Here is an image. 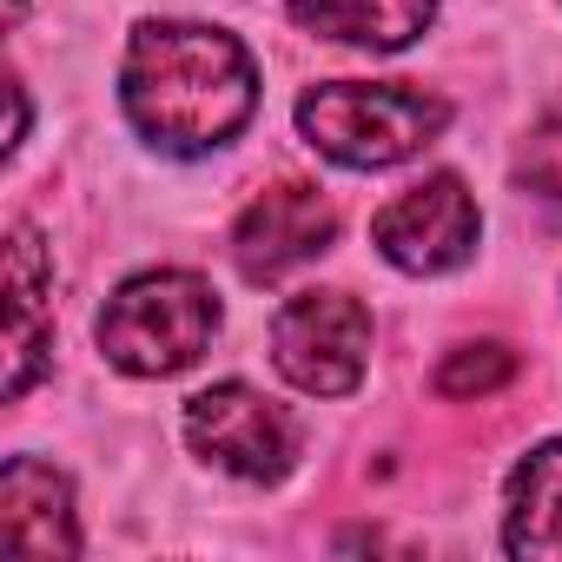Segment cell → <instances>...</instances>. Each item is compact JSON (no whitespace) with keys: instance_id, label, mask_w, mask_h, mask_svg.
<instances>
[{"instance_id":"cell-1","label":"cell","mask_w":562,"mask_h":562,"mask_svg":"<svg viewBox=\"0 0 562 562\" xmlns=\"http://www.w3.org/2000/svg\"><path fill=\"white\" fill-rule=\"evenodd\" d=\"M120 106L146 146L199 159L245 133L258 106V67L225 27L139 21L120 60Z\"/></svg>"},{"instance_id":"cell-2","label":"cell","mask_w":562,"mask_h":562,"mask_svg":"<svg viewBox=\"0 0 562 562\" xmlns=\"http://www.w3.org/2000/svg\"><path fill=\"white\" fill-rule=\"evenodd\" d=\"M443 126H450V106L437 93L397 87V80H325L299 100V133L312 139V153H325L351 172L404 166Z\"/></svg>"},{"instance_id":"cell-3","label":"cell","mask_w":562,"mask_h":562,"mask_svg":"<svg viewBox=\"0 0 562 562\" xmlns=\"http://www.w3.org/2000/svg\"><path fill=\"white\" fill-rule=\"evenodd\" d=\"M218 331V299L199 271H139L100 312V351L126 378H179L205 358Z\"/></svg>"},{"instance_id":"cell-4","label":"cell","mask_w":562,"mask_h":562,"mask_svg":"<svg viewBox=\"0 0 562 562\" xmlns=\"http://www.w3.org/2000/svg\"><path fill=\"white\" fill-rule=\"evenodd\" d=\"M271 364L305 397H351L371 364V312L351 292H299L271 318Z\"/></svg>"},{"instance_id":"cell-5","label":"cell","mask_w":562,"mask_h":562,"mask_svg":"<svg viewBox=\"0 0 562 562\" xmlns=\"http://www.w3.org/2000/svg\"><path fill=\"white\" fill-rule=\"evenodd\" d=\"M186 443L238 483H278L299 463V424L251 384H212L186 404Z\"/></svg>"},{"instance_id":"cell-6","label":"cell","mask_w":562,"mask_h":562,"mask_svg":"<svg viewBox=\"0 0 562 562\" xmlns=\"http://www.w3.org/2000/svg\"><path fill=\"white\" fill-rule=\"evenodd\" d=\"M476 238H483V212L457 172H430V179L404 186L371 218V245L411 278H443V271L470 265Z\"/></svg>"},{"instance_id":"cell-7","label":"cell","mask_w":562,"mask_h":562,"mask_svg":"<svg viewBox=\"0 0 562 562\" xmlns=\"http://www.w3.org/2000/svg\"><path fill=\"white\" fill-rule=\"evenodd\" d=\"M338 238V205L305 186V179H285V186H265L238 225H232V265L251 278V285H278L285 271H299L305 258L331 251Z\"/></svg>"},{"instance_id":"cell-8","label":"cell","mask_w":562,"mask_h":562,"mask_svg":"<svg viewBox=\"0 0 562 562\" xmlns=\"http://www.w3.org/2000/svg\"><path fill=\"white\" fill-rule=\"evenodd\" d=\"M54 351V258L34 225L8 232V397L21 404Z\"/></svg>"},{"instance_id":"cell-9","label":"cell","mask_w":562,"mask_h":562,"mask_svg":"<svg viewBox=\"0 0 562 562\" xmlns=\"http://www.w3.org/2000/svg\"><path fill=\"white\" fill-rule=\"evenodd\" d=\"M0 542L14 555H80L74 483L54 463L14 457L0 470Z\"/></svg>"},{"instance_id":"cell-10","label":"cell","mask_w":562,"mask_h":562,"mask_svg":"<svg viewBox=\"0 0 562 562\" xmlns=\"http://www.w3.org/2000/svg\"><path fill=\"white\" fill-rule=\"evenodd\" d=\"M292 21L318 41H338V47L404 54L411 41L430 34L437 0H292Z\"/></svg>"},{"instance_id":"cell-11","label":"cell","mask_w":562,"mask_h":562,"mask_svg":"<svg viewBox=\"0 0 562 562\" xmlns=\"http://www.w3.org/2000/svg\"><path fill=\"white\" fill-rule=\"evenodd\" d=\"M503 549L516 562H562V443H542L509 470Z\"/></svg>"},{"instance_id":"cell-12","label":"cell","mask_w":562,"mask_h":562,"mask_svg":"<svg viewBox=\"0 0 562 562\" xmlns=\"http://www.w3.org/2000/svg\"><path fill=\"white\" fill-rule=\"evenodd\" d=\"M516 186H522V199L549 205V218H562V93L516 146Z\"/></svg>"},{"instance_id":"cell-13","label":"cell","mask_w":562,"mask_h":562,"mask_svg":"<svg viewBox=\"0 0 562 562\" xmlns=\"http://www.w3.org/2000/svg\"><path fill=\"white\" fill-rule=\"evenodd\" d=\"M516 378V351L483 338V345H457L443 364H437V397H490Z\"/></svg>"},{"instance_id":"cell-14","label":"cell","mask_w":562,"mask_h":562,"mask_svg":"<svg viewBox=\"0 0 562 562\" xmlns=\"http://www.w3.org/2000/svg\"><path fill=\"white\" fill-rule=\"evenodd\" d=\"M21 14H27V0H8V21H14V27H21Z\"/></svg>"}]
</instances>
